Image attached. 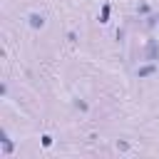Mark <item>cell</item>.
Masks as SVG:
<instances>
[{"label":"cell","instance_id":"2","mask_svg":"<svg viewBox=\"0 0 159 159\" xmlns=\"http://www.w3.org/2000/svg\"><path fill=\"white\" fill-rule=\"evenodd\" d=\"M154 72H157V67H154V65H144V67H139V72H137V75H139V77H149V75H154Z\"/></svg>","mask_w":159,"mask_h":159},{"label":"cell","instance_id":"6","mask_svg":"<svg viewBox=\"0 0 159 159\" xmlns=\"http://www.w3.org/2000/svg\"><path fill=\"white\" fill-rule=\"evenodd\" d=\"M50 144H52V137L45 134V137H42V147H50Z\"/></svg>","mask_w":159,"mask_h":159},{"label":"cell","instance_id":"5","mask_svg":"<svg viewBox=\"0 0 159 159\" xmlns=\"http://www.w3.org/2000/svg\"><path fill=\"white\" fill-rule=\"evenodd\" d=\"M147 55H149V60H154V57H157V45H154V42L149 45V52H147Z\"/></svg>","mask_w":159,"mask_h":159},{"label":"cell","instance_id":"4","mask_svg":"<svg viewBox=\"0 0 159 159\" xmlns=\"http://www.w3.org/2000/svg\"><path fill=\"white\" fill-rule=\"evenodd\" d=\"M109 20V5H104L102 7V15H99V22H107Z\"/></svg>","mask_w":159,"mask_h":159},{"label":"cell","instance_id":"1","mask_svg":"<svg viewBox=\"0 0 159 159\" xmlns=\"http://www.w3.org/2000/svg\"><path fill=\"white\" fill-rule=\"evenodd\" d=\"M30 25H32V27H42V25H45V17L37 15V12H32V15H30Z\"/></svg>","mask_w":159,"mask_h":159},{"label":"cell","instance_id":"3","mask_svg":"<svg viewBox=\"0 0 159 159\" xmlns=\"http://www.w3.org/2000/svg\"><path fill=\"white\" fill-rule=\"evenodd\" d=\"M0 137H2V149H5V154H10V152H12V142L7 139V134H5V132H2Z\"/></svg>","mask_w":159,"mask_h":159}]
</instances>
